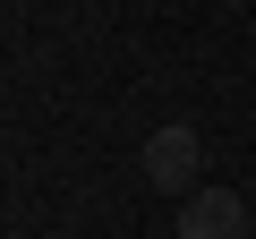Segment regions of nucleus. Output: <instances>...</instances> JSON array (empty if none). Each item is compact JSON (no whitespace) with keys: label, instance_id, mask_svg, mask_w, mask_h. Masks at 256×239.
<instances>
[{"label":"nucleus","instance_id":"obj_1","mask_svg":"<svg viewBox=\"0 0 256 239\" xmlns=\"http://www.w3.org/2000/svg\"><path fill=\"white\" fill-rule=\"evenodd\" d=\"M196 162H205V146H196V128H188V120L154 128V137H146V154H137V171H146L162 196H196Z\"/></svg>","mask_w":256,"mask_h":239},{"label":"nucleus","instance_id":"obj_2","mask_svg":"<svg viewBox=\"0 0 256 239\" xmlns=\"http://www.w3.org/2000/svg\"><path fill=\"white\" fill-rule=\"evenodd\" d=\"M180 239H256V214L239 188H196L180 196Z\"/></svg>","mask_w":256,"mask_h":239}]
</instances>
